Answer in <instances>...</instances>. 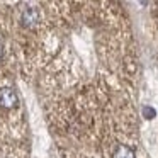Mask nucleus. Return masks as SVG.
I'll return each instance as SVG.
<instances>
[{"instance_id": "1", "label": "nucleus", "mask_w": 158, "mask_h": 158, "mask_svg": "<svg viewBox=\"0 0 158 158\" xmlns=\"http://www.w3.org/2000/svg\"><path fill=\"white\" fill-rule=\"evenodd\" d=\"M17 104H19V97L14 89H10V87L0 89V106L4 109H14Z\"/></svg>"}, {"instance_id": "2", "label": "nucleus", "mask_w": 158, "mask_h": 158, "mask_svg": "<svg viewBox=\"0 0 158 158\" xmlns=\"http://www.w3.org/2000/svg\"><path fill=\"white\" fill-rule=\"evenodd\" d=\"M39 19H41V14H39V10L36 7H27L21 14V22L24 27H34L39 22Z\"/></svg>"}, {"instance_id": "3", "label": "nucleus", "mask_w": 158, "mask_h": 158, "mask_svg": "<svg viewBox=\"0 0 158 158\" xmlns=\"http://www.w3.org/2000/svg\"><path fill=\"white\" fill-rule=\"evenodd\" d=\"M112 158H136V155H134V151L131 150L129 146L119 144V146L116 148V151H114Z\"/></svg>"}, {"instance_id": "4", "label": "nucleus", "mask_w": 158, "mask_h": 158, "mask_svg": "<svg viewBox=\"0 0 158 158\" xmlns=\"http://www.w3.org/2000/svg\"><path fill=\"white\" fill-rule=\"evenodd\" d=\"M144 114L148 116V119H151V117L155 116V110H153V109H148V107H144Z\"/></svg>"}, {"instance_id": "5", "label": "nucleus", "mask_w": 158, "mask_h": 158, "mask_svg": "<svg viewBox=\"0 0 158 158\" xmlns=\"http://www.w3.org/2000/svg\"><path fill=\"white\" fill-rule=\"evenodd\" d=\"M4 58V43H2V38H0V60Z\"/></svg>"}]
</instances>
